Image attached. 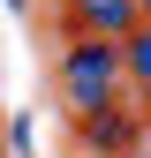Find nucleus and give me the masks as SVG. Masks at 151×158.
Here are the masks:
<instances>
[{"label": "nucleus", "mask_w": 151, "mask_h": 158, "mask_svg": "<svg viewBox=\"0 0 151 158\" xmlns=\"http://www.w3.org/2000/svg\"><path fill=\"white\" fill-rule=\"evenodd\" d=\"M61 83H68V98L83 113H98L106 98H113V83H121V53L106 45V38H83V45L68 53V68H61Z\"/></svg>", "instance_id": "f257e3e1"}, {"label": "nucleus", "mask_w": 151, "mask_h": 158, "mask_svg": "<svg viewBox=\"0 0 151 158\" xmlns=\"http://www.w3.org/2000/svg\"><path fill=\"white\" fill-rule=\"evenodd\" d=\"M144 8H151V0H144Z\"/></svg>", "instance_id": "7ed1b4c3"}, {"label": "nucleus", "mask_w": 151, "mask_h": 158, "mask_svg": "<svg viewBox=\"0 0 151 158\" xmlns=\"http://www.w3.org/2000/svg\"><path fill=\"white\" fill-rule=\"evenodd\" d=\"M76 15L91 30H136V0H76Z\"/></svg>", "instance_id": "f03ea898"}]
</instances>
